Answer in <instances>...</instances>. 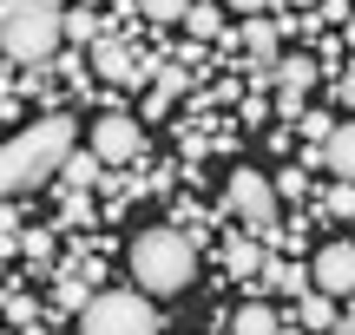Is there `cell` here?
I'll use <instances>...</instances> for the list:
<instances>
[{"label": "cell", "instance_id": "cell-1", "mask_svg": "<svg viewBox=\"0 0 355 335\" xmlns=\"http://www.w3.org/2000/svg\"><path fill=\"white\" fill-rule=\"evenodd\" d=\"M73 152H79V125L66 112H46V118H33L26 132H13L7 152H0V184H7V197H26V191H40L46 178H60Z\"/></svg>", "mask_w": 355, "mask_h": 335}, {"label": "cell", "instance_id": "cell-2", "mask_svg": "<svg viewBox=\"0 0 355 335\" xmlns=\"http://www.w3.org/2000/svg\"><path fill=\"white\" fill-rule=\"evenodd\" d=\"M132 276H139L145 296H178V289H191V276H198V237H184L178 224L145 230L139 244H132Z\"/></svg>", "mask_w": 355, "mask_h": 335}, {"label": "cell", "instance_id": "cell-3", "mask_svg": "<svg viewBox=\"0 0 355 335\" xmlns=\"http://www.w3.org/2000/svg\"><path fill=\"white\" fill-rule=\"evenodd\" d=\"M66 39V7H40V0H7L0 13V46L20 66H46Z\"/></svg>", "mask_w": 355, "mask_h": 335}, {"label": "cell", "instance_id": "cell-4", "mask_svg": "<svg viewBox=\"0 0 355 335\" xmlns=\"http://www.w3.org/2000/svg\"><path fill=\"white\" fill-rule=\"evenodd\" d=\"M158 329L165 323H158L145 289H99L79 309V335H158Z\"/></svg>", "mask_w": 355, "mask_h": 335}, {"label": "cell", "instance_id": "cell-5", "mask_svg": "<svg viewBox=\"0 0 355 335\" xmlns=\"http://www.w3.org/2000/svg\"><path fill=\"white\" fill-rule=\"evenodd\" d=\"M224 210L230 217H243V230H257L270 250H283V224H277V184L263 178V171H230V184H224Z\"/></svg>", "mask_w": 355, "mask_h": 335}, {"label": "cell", "instance_id": "cell-6", "mask_svg": "<svg viewBox=\"0 0 355 335\" xmlns=\"http://www.w3.org/2000/svg\"><path fill=\"white\" fill-rule=\"evenodd\" d=\"M316 79H322V60H309V53H283V60H277V118L303 125V99L316 92Z\"/></svg>", "mask_w": 355, "mask_h": 335}, {"label": "cell", "instance_id": "cell-7", "mask_svg": "<svg viewBox=\"0 0 355 335\" xmlns=\"http://www.w3.org/2000/svg\"><path fill=\"white\" fill-rule=\"evenodd\" d=\"M92 152H99L105 165H145V125L132 112H105L99 125H92Z\"/></svg>", "mask_w": 355, "mask_h": 335}, {"label": "cell", "instance_id": "cell-8", "mask_svg": "<svg viewBox=\"0 0 355 335\" xmlns=\"http://www.w3.org/2000/svg\"><path fill=\"white\" fill-rule=\"evenodd\" d=\"M309 276H316L322 296H355V244H322Z\"/></svg>", "mask_w": 355, "mask_h": 335}, {"label": "cell", "instance_id": "cell-9", "mask_svg": "<svg viewBox=\"0 0 355 335\" xmlns=\"http://www.w3.org/2000/svg\"><path fill=\"white\" fill-rule=\"evenodd\" d=\"M191 73H198V66H184V60H158V79H152V99H145V118H165L178 92H191Z\"/></svg>", "mask_w": 355, "mask_h": 335}, {"label": "cell", "instance_id": "cell-10", "mask_svg": "<svg viewBox=\"0 0 355 335\" xmlns=\"http://www.w3.org/2000/svg\"><path fill=\"white\" fill-rule=\"evenodd\" d=\"M309 283H316V276H309V270H296V263H290V257H277V250H270L263 276H257V289H270V296H296V302L309 296Z\"/></svg>", "mask_w": 355, "mask_h": 335}, {"label": "cell", "instance_id": "cell-11", "mask_svg": "<svg viewBox=\"0 0 355 335\" xmlns=\"http://www.w3.org/2000/svg\"><path fill=\"white\" fill-rule=\"evenodd\" d=\"M224 263H230V276H237V283H257V276H263V263H270V244H263L257 230H243V237H230Z\"/></svg>", "mask_w": 355, "mask_h": 335}, {"label": "cell", "instance_id": "cell-12", "mask_svg": "<svg viewBox=\"0 0 355 335\" xmlns=\"http://www.w3.org/2000/svg\"><path fill=\"white\" fill-rule=\"evenodd\" d=\"M277 39H283V26L270 20V13H250V20H243V53H250V66H277L283 60Z\"/></svg>", "mask_w": 355, "mask_h": 335}, {"label": "cell", "instance_id": "cell-13", "mask_svg": "<svg viewBox=\"0 0 355 335\" xmlns=\"http://www.w3.org/2000/svg\"><path fill=\"white\" fill-rule=\"evenodd\" d=\"M322 171H336V178L355 184V118H343V125H336V138L322 145Z\"/></svg>", "mask_w": 355, "mask_h": 335}, {"label": "cell", "instance_id": "cell-14", "mask_svg": "<svg viewBox=\"0 0 355 335\" xmlns=\"http://www.w3.org/2000/svg\"><path fill=\"white\" fill-rule=\"evenodd\" d=\"M60 178H66V191H92V184H112V171H105L99 152H73Z\"/></svg>", "mask_w": 355, "mask_h": 335}, {"label": "cell", "instance_id": "cell-15", "mask_svg": "<svg viewBox=\"0 0 355 335\" xmlns=\"http://www.w3.org/2000/svg\"><path fill=\"white\" fill-rule=\"evenodd\" d=\"M230 335H283V323H277V309H270V302L243 296V309L230 316Z\"/></svg>", "mask_w": 355, "mask_h": 335}, {"label": "cell", "instance_id": "cell-16", "mask_svg": "<svg viewBox=\"0 0 355 335\" xmlns=\"http://www.w3.org/2000/svg\"><path fill=\"white\" fill-rule=\"evenodd\" d=\"M296 316H303V329H329V335L343 323V316H336V296H322V289H309V296L296 302Z\"/></svg>", "mask_w": 355, "mask_h": 335}, {"label": "cell", "instance_id": "cell-17", "mask_svg": "<svg viewBox=\"0 0 355 335\" xmlns=\"http://www.w3.org/2000/svg\"><path fill=\"white\" fill-rule=\"evenodd\" d=\"M7 329H26V335H40V302L26 296L20 283H7Z\"/></svg>", "mask_w": 355, "mask_h": 335}, {"label": "cell", "instance_id": "cell-18", "mask_svg": "<svg viewBox=\"0 0 355 335\" xmlns=\"http://www.w3.org/2000/svg\"><path fill=\"white\" fill-rule=\"evenodd\" d=\"M184 26H191V39H224V7H217V0H198V7L184 13Z\"/></svg>", "mask_w": 355, "mask_h": 335}, {"label": "cell", "instance_id": "cell-19", "mask_svg": "<svg viewBox=\"0 0 355 335\" xmlns=\"http://www.w3.org/2000/svg\"><path fill=\"white\" fill-rule=\"evenodd\" d=\"M86 224H99L92 197H86V191H66V204H60V230H86Z\"/></svg>", "mask_w": 355, "mask_h": 335}, {"label": "cell", "instance_id": "cell-20", "mask_svg": "<svg viewBox=\"0 0 355 335\" xmlns=\"http://www.w3.org/2000/svg\"><path fill=\"white\" fill-rule=\"evenodd\" d=\"M191 7H198V0H139V13H145V20H158V26H171V20H184Z\"/></svg>", "mask_w": 355, "mask_h": 335}, {"label": "cell", "instance_id": "cell-21", "mask_svg": "<svg viewBox=\"0 0 355 335\" xmlns=\"http://www.w3.org/2000/svg\"><path fill=\"white\" fill-rule=\"evenodd\" d=\"M336 125H343L336 112H303V138H309V145H329V138H336Z\"/></svg>", "mask_w": 355, "mask_h": 335}, {"label": "cell", "instance_id": "cell-22", "mask_svg": "<svg viewBox=\"0 0 355 335\" xmlns=\"http://www.w3.org/2000/svg\"><path fill=\"white\" fill-rule=\"evenodd\" d=\"M171 224H178L184 237H204V224H211V210H198V204H178V210H171Z\"/></svg>", "mask_w": 355, "mask_h": 335}, {"label": "cell", "instance_id": "cell-23", "mask_svg": "<svg viewBox=\"0 0 355 335\" xmlns=\"http://www.w3.org/2000/svg\"><path fill=\"white\" fill-rule=\"evenodd\" d=\"M329 217H355V184H349V178L329 191Z\"/></svg>", "mask_w": 355, "mask_h": 335}, {"label": "cell", "instance_id": "cell-24", "mask_svg": "<svg viewBox=\"0 0 355 335\" xmlns=\"http://www.w3.org/2000/svg\"><path fill=\"white\" fill-rule=\"evenodd\" d=\"M303 191H309V171H296V165H290V171L277 178V197H303Z\"/></svg>", "mask_w": 355, "mask_h": 335}, {"label": "cell", "instance_id": "cell-25", "mask_svg": "<svg viewBox=\"0 0 355 335\" xmlns=\"http://www.w3.org/2000/svg\"><path fill=\"white\" fill-rule=\"evenodd\" d=\"M270 112H277V105H263V99H243V125H263Z\"/></svg>", "mask_w": 355, "mask_h": 335}, {"label": "cell", "instance_id": "cell-26", "mask_svg": "<svg viewBox=\"0 0 355 335\" xmlns=\"http://www.w3.org/2000/svg\"><path fill=\"white\" fill-rule=\"evenodd\" d=\"M224 7H237L243 20H250V13H270V0H224Z\"/></svg>", "mask_w": 355, "mask_h": 335}, {"label": "cell", "instance_id": "cell-27", "mask_svg": "<svg viewBox=\"0 0 355 335\" xmlns=\"http://www.w3.org/2000/svg\"><path fill=\"white\" fill-rule=\"evenodd\" d=\"M343 105H349V112H355V66H349V73H343Z\"/></svg>", "mask_w": 355, "mask_h": 335}, {"label": "cell", "instance_id": "cell-28", "mask_svg": "<svg viewBox=\"0 0 355 335\" xmlns=\"http://www.w3.org/2000/svg\"><path fill=\"white\" fill-rule=\"evenodd\" d=\"M336 335H355V309H349V316H343V323H336Z\"/></svg>", "mask_w": 355, "mask_h": 335}, {"label": "cell", "instance_id": "cell-29", "mask_svg": "<svg viewBox=\"0 0 355 335\" xmlns=\"http://www.w3.org/2000/svg\"><path fill=\"white\" fill-rule=\"evenodd\" d=\"M290 7H296V13H303V7H322V0H290Z\"/></svg>", "mask_w": 355, "mask_h": 335}, {"label": "cell", "instance_id": "cell-30", "mask_svg": "<svg viewBox=\"0 0 355 335\" xmlns=\"http://www.w3.org/2000/svg\"><path fill=\"white\" fill-rule=\"evenodd\" d=\"M349 53H355V20H349Z\"/></svg>", "mask_w": 355, "mask_h": 335}, {"label": "cell", "instance_id": "cell-31", "mask_svg": "<svg viewBox=\"0 0 355 335\" xmlns=\"http://www.w3.org/2000/svg\"><path fill=\"white\" fill-rule=\"evenodd\" d=\"M40 7H66V0H40Z\"/></svg>", "mask_w": 355, "mask_h": 335}, {"label": "cell", "instance_id": "cell-32", "mask_svg": "<svg viewBox=\"0 0 355 335\" xmlns=\"http://www.w3.org/2000/svg\"><path fill=\"white\" fill-rule=\"evenodd\" d=\"M40 335H66V329H40Z\"/></svg>", "mask_w": 355, "mask_h": 335}, {"label": "cell", "instance_id": "cell-33", "mask_svg": "<svg viewBox=\"0 0 355 335\" xmlns=\"http://www.w3.org/2000/svg\"><path fill=\"white\" fill-rule=\"evenodd\" d=\"M7 335H26V329H7Z\"/></svg>", "mask_w": 355, "mask_h": 335}]
</instances>
